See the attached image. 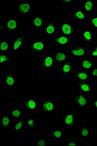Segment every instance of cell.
<instances>
[{
    "label": "cell",
    "mask_w": 97,
    "mask_h": 146,
    "mask_svg": "<svg viewBox=\"0 0 97 146\" xmlns=\"http://www.w3.org/2000/svg\"><path fill=\"white\" fill-rule=\"evenodd\" d=\"M56 62L53 55L45 54L43 58L39 60L38 70L36 72L37 74H43L45 71L53 70L55 69Z\"/></svg>",
    "instance_id": "obj_1"
},
{
    "label": "cell",
    "mask_w": 97,
    "mask_h": 146,
    "mask_svg": "<svg viewBox=\"0 0 97 146\" xmlns=\"http://www.w3.org/2000/svg\"><path fill=\"white\" fill-rule=\"evenodd\" d=\"M27 48L32 55H44L47 52V43L42 39H36L31 42Z\"/></svg>",
    "instance_id": "obj_2"
},
{
    "label": "cell",
    "mask_w": 97,
    "mask_h": 146,
    "mask_svg": "<svg viewBox=\"0 0 97 146\" xmlns=\"http://www.w3.org/2000/svg\"><path fill=\"white\" fill-rule=\"evenodd\" d=\"M90 96L82 93H76L71 96V101L80 109H85L90 104Z\"/></svg>",
    "instance_id": "obj_3"
},
{
    "label": "cell",
    "mask_w": 97,
    "mask_h": 146,
    "mask_svg": "<svg viewBox=\"0 0 97 146\" xmlns=\"http://www.w3.org/2000/svg\"><path fill=\"white\" fill-rule=\"evenodd\" d=\"M20 28V22L16 18L10 17L5 20L1 25V31L7 32H17Z\"/></svg>",
    "instance_id": "obj_4"
},
{
    "label": "cell",
    "mask_w": 97,
    "mask_h": 146,
    "mask_svg": "<svg viewBox=\"0 0 97 146\" xmlns=\"http://www.w3.org/2000/svg\"><path fill=\"white\" fill-rule=\"evenodd\" d=\"M29 36V33L27 31H24L19 35H17L12 40L11 42L10 51H17L24 46Z\"/></svg>",
    "instance_id": "obj_5"
},
{
    "label": "cell",
    "mask_w": 97,
    "mask_h": 146,
    "mask_svg": "<svg viewBox=\"0 0 97 146\" xmlns=\"http://www.w3.org/2000/svg\"><path fill=\"white\" fill-rule=\"evenodd\" d=\"M32 3L29 1L22 0L17 3L16 13L19 17L22 19L25 16L30 15L32 12Z\"/></svg>",
    "instance_id": "obj_6"
},
{
    "label": "cell",
    "mask_w": 97,
    "mask_h": 146,
    "mask_svg": "<svg viewBox=\"0 0 97 146\" xmlns=\"http://www.w3.org/2000/svg\"><path fill=\"white\" fill-rule=\"evenodd\" d=\"M55 102L51 98L45 97L42 98V101L40 104V109L42 113H55L56 110Z\"/></svg>",
    "instance_id": "obj_7"
},
{
    "label": "cell",
    "mask_w": 97,
    "mask_h": 146,
    "mask_svg": "<svg viewBox=\"0 0 97 146\" xmlns=\"http://www.w3.org/2000/svg\"><path fill=\"white\" fill-rule=\"evenodd\" d=\"M22 106L27 113H34L40 108L38 100L34 97H28L22 100Z\"/></svg>",
    "instance_id": "obj_8"
},
{
    "label": "cell",
    "mask_w": 97,
    "mask_h": 146,
    "mask_svg": "<svg viewBox=\"0 0 97 146\" xmlns=\"http://www.w3.org/2000/svg\"><path fill=\"white\" fill-rule=\"evenodd\" d=\"M89 49L84 45H76L69 49L68 53L74 58H83L89 55Z\"/></svg>",
    "instance_id": "obj_9"
},
{
    "label": "cell",
    "mask_w": 97,
    "mask_h": 146,
    "mask_svg": "<svg viewBox=\"0 0 97 146\" xmlns=\"http://www.w3.org/2000/svg\"><path fill=\"white\" fill-rule=\"evenodd\" d=\"M78 31V28L72 23L62 22L59 24V32L62 35L73 36Z\"/></svg>",
    "instance_id": "obj_10"
},
{
    "label": "cell",
    "mask_w": 97,
    "mask_h": 146,
    "mask_svg": "<svg viewBox=\"0 0 97 146\" xmlns=\"http://www.w3.org/2000/svg\"><path fill=\"white\" fill-rule=\"evenodd\" d=\"M3 83L6 88L10 90L19 84L16 76L7 71L5 70L3 75Z\"/></svg>",
    "instance_id": "obj_11"
},
{
    "label": "cell",
    "mask_w": 97,
    "mask_h": 146,
    "mask_svg": "<svg viewBox=\"0 0 97 146\" xmlns=\"http://www.w3.org/2000/svg\"><path fill=\"white\" fill-rule=\"evenodd\" d=\"M62 122L66 129H71L78 124V118L74 113H67L62 117Z\"/></svg>",
    "instance_id": "obj_12"
},
{
    "label": "cell",
    "mask_w": 97,
    "mask_h": 146,
    "mask_svg": "<svg viewBox=\"0 0 97 146\" xmlns=\"http://www.w3.org/2000/svg\"><path fill=\"white\" fill-rule=\"evenodd\" d=\"M73 85L77 86L79 91L82 94L89 96L94 94V86L89 82L77 80L73 82Z\"/></svg>",
    "instance_id": "obj_13"
},
{
    "label": "cell",
    "mask_w": 97,
    "mask_h": 146,
    "mask_svg": "<svg viewBox=\"0 0 97 146\" xmlns=\"http://www.w3.org/2000/svg\"><path fill=\"white\" fill-rule=\"evenodd\" d=\"M60 72L62 76L64 78H66L68 76L70 75L74 68V62L72 58H69L66 60L64 63L60 65Z\"/></svg>",
    "instance_id": "obj_14"
},
{
    "label": "cell",
    "mask_w": 97,
    "mask_h": 146,
    "mask_svg": "<svg viewBox=\"0 0 97 146\" xmlns=\"http://www.w3.org/2000/svg\"><path fill=\"white\" fill-rule=\"evenodd\" d=\"M88 13L82 9L76 7L74 9L71 14L70 17L75 22L82 23L84 22L87 19Z\"/></svg>",
    "instance_id": "obj_15"
},
{
    "label": "cell",
    "mask_w": 97,
    "mask_h": 146,
    "mask_svg": "<svg viewBox=\"0 0 97 146\" xmlns=\"http://www.w3.org/2000/svg\"><path fill=\"white\" fill-rule=\"evenodd\" d=\"M53 43L59 47H68L70 45V36L63 35H54L52 38Z\"/></svg>",
    "instance_id": "obj_16"
},
{
    "label": "cell",
    "mask_w": 97,
    "mask_h": 146,
    "mask_svg": "<svg viewBox=\"0 0 97 146\" xmlns=\"http://www.w3.org/2000/svg\"><path fill=\"white\" fill-rule=\"evenodd\" d=\"M0 111L1 113L9 115L13 120L21 119L24 116V110L21 109H3Z\"/></svg>",
    "instance_id": "obj_17"
},
{
    "label": "cell",
    "mask_w": 97,
    "mask_h": 146,
    "mask_svg": "<svg viewBox=\"0 0 97 146\" xmlns=\"http://www.w3.org/2000/svg\"><path fill=\"white\" fill-rule=\"evenodd\" d=\"M79 66L82 70L90 71L95 67L94 59L90 56H86L79 62Z\"/></svg>",
    "instance_id": "obj_18"
},
{
    "label": "cell",
    "mask_w": 97,
    "mask_h": 146,
    "mask_svg": "<svg viewBox=\"0 0 97 146\" xmlns=\"http://www.w3.org/2000/svg\"><path fill=\"white\" fill-rule=\"evenodd\" d=\"M57 27L54 20H50L45 24L43 29V34L45 36L54 35L56 33Z\"/></svg>",
    "instance_id": "obj_19"
},
{
    "label": "cell",
    "mask_w": 97,
    "mask_h": 146,
    "mask_svg": "<svg viewBox=\"0 0 97 146\" xmlns=\"http://www.w3.org/2000/svg\"><path fill=\"white\" fill-rule=\"evenodd\" d=\"M12 119L7 114H3L0 117V127L2 131H5L7 129L12 128Z\"/></svg>",
    "instance_id": "obj_20"
},
{
    "label": "cell",
    "mask_w": 97,
    "mask_h": 146,
    "mask_svg": "<svg viewBox=\"0 0 97 146\" xmlns=\"http://www.w3.org/2000/svg\"><path fill=\"white\" fill-rule=\"evenodd\" d=\"M90 75L89 71L84 70H76L74 73V79L78 81L88 82L90 81Z\"/></svg>",
    "instance_id": "obj_21"
},
{
    "label": "cell",
    "mask_w": 97,
    "mask_h": 146,
    "mask_svg": "<svg viewBox=\"0 0 97 146\" xmlns=\"http://www.w3.org/2000/svg\"><path fill=\"white\" fill-rule=\"evenodd\" d=\"M48 136L51 139L54 141H61L64 139V131L62 129L54 128L50 129Z\"/></svg>",
    "instance_id": "obj_22"
},
{
    "label": "cell",
    "mask_w": 97,
    "mask_h": 146,
    "mask_svg": "<svg viewBox=\"0 0 97 146\" xmlns=\"http://www.w3.org/2000/svg\"><path fill=\"white\" fill-rule=\"evenodd\" d=\"M95 35V32L91 30L89 27L85 28L81 33L82 39L88 43H93L94 42Z\"/></svg>",
    "instance_id": "obj_23"
},
{
    "label": "cell",
    "mask_w": 97,
    "mask_h": 146,
    "mask_svg": "<svg viewBox=\"0 0 97 146\" xmlns=\"http://www.w3.org/2000/svg\"><path fill=\"white\" fill-rule=\"evenodd\" d=\"M44 18L41 14H37L33 15L31 19V25L32 28L39 30L40 29L43 27Z\"/></svg>",
    "instance_id": "obj_24"
},
{
    "label": "cell",
    "mask_w": 97,
    "mask_h": 146,
    "mask_svg": "<svg viewBox=\"0 0 97 146\" xmlns=\"http://www.w3.org/2000/svg\"><path fill=\"white\" fill-rule=\"evenodd\" d=\"M68 52L67 51H55L54 53V58L56 63L61 64L67 60Z\"/></svg>",
    "instance_id": "obj_25"
},
{
    "label": "cell",
    "mask_w": 97,
    "mask_h": 146,
    "mask_svg": "<svg viewBox=\"0 0 97 146\" xmlns=\"http://www.w3.org/2000/svg\"><path fill=\"white\" fill-rule=\"evenodd\" d=\"M95 2L94 0H83L82 2V7L87 13L94 12Z\"/></svg>",
    "instance_id": "obj_26"
},
{
    "label": "cell",
    "mask_w": 97,
    "mask_h": 146,
    "mask_svg": "<svg viewBox=\"0 0 97 146\" xmlns=\"http://www.w3.org/2000/svg\"><path fill=\"white\" fill-rule=\"evenodd\" d=\"M25 128L24 120H16L15 122L12 125V133H23Z\"/></svg>",
    "instance_id": "obj_27"
},
{
    "label": "cell",
    "mask_w": 97,
    "mask_h": 146,
    "mask_svg": "<svg viewBox=\"0 0 97 146\" xmlns=\"http://www.w3.org/2000/svg\"><path fill=\"white\" fill-rule=\"evenodd\" d=\"M90 129L85 124H82L79 130L78 135L82 139H87L90 137Z\"/></svg>",
    "instance_id": "obj_28"
},
{
    "label": "cell",
    "mask_w": 97,
    "mask_h": 146,
    "mask_svg": "<svg viewBox=\"0 0 97 146\" xmlns=\"http://www.w3.org/2000/svg\"><path fill=\"white\" fill-rule=\"evenodd\" d=\"M11 43L7 38L0 39V51L1 53H7L10 51Z\"/></svg>",
    "instance_id": "obj_29"
},
{
    "label": "cell",
    "mask_w": 97,
    "mask_h": 146,
    "mask_svg": "<svg viewBox=\"0 0 97 146\" xmlns=\"http://www.w3.org/2000/svg\"><path fill=\"white\" fill-rule=\"evenodd\" d=\"M1 66H3L7 63H11L13 61L12 56L9 54L7 53H1L0 55Z\"/></svg>",
    "instance_id": "obj_30"
},
{
    "label": "cell",
    "mask_w": 97,
    "mask_h": 146,
    "mask_svg": "<svg viewBox=\"0 0 97 146\" xmlns=\"http://www.w3.org/2000/svg\"><path fill=\"white\" fill-rule=\"evenodd\" d=\"M27 129L34 130L37 128L36 120L34 117H28L27 118Z\"/></svg>",
    "instance_id": "obj_31"
},
{
    "label": "cell",
    "mask_w": 97,
    "mask_h": 146,
    "mask_svg": "<svg viewBox=\"0 0 97 146\" xmlns=\"http://www.w3.org/2000/svg\"><path fill=\"white\" fill-rule=\"evenodd\" d=\"M90 26L97 31V13L94 11L93 14L90 17Z\"/></svg>",
    "instance_id": "obj_32"
},
{
    "label": "cell",
    "mask_w": 97,
    "mask_h": 146,
    "mask_svg": "<svg viewBox=\"0 0 97 146\" xmlns=\"http://www.w3.org/2000/svg\"><path fill=\"white\" fill-rule=\"evenodd\" d=\"M47 139L44 137H39L35 141V146H47Z\"/></svg>",
    "instance_id": "obj_33"
},
{
    "label": "cell",
    "mask_w": 97,
    "mask_h": 146,
    "mask_svg": "<svg viewBox=\"0 0 97 146\" xmlns=\"http://www.w3.org/2000/svg\"><path fill=\"white\" fill-rule=\"evenodd\" d=\"M89 55L93 58H97V43H96L92 50L89 52Z\"/></svg>",
    "instance_id": "obj_34"
},
{
    "label": "cell",
    "mask_w": 97,
    "mask_h": 146,
    "mask_svg": "<svg viewBox=\"0 0 97 146\" xmlns=\"http://www.w3.org/2000/svg\"><path fill=\"white\" fill-rule=\"evenodd\" d=\"M65 146H79V143L77 140H68L66 141Z\"/></svg>",
    "instance_id": "obj_35"
},
{
    "label": "cell",
    "mask_w": 97,
    "mask_h": 146,
    "mask_svg": "<svg viewBox=\"0 0 97 146\" xmlns=\"http://www.w3.org/2000/svg\"><path fill=\"white\" fill-rule=\"evenodd\" d=\"M91 78H97V66H95L89 71Z\"/></svg>",
    "instance_id": "obj_36"
},
{
    "label": "cell",
    "mask_w": 97,
    "mask_h": 146,
    "mask_svg": "<svg viewBox=\"0 0 97 146\" xmlns=\"http://www.w3.org/2000/svg\"><path fill=\"white\" fill-rule=\"evenodd\" d=\"M92 107L95 111H97V97L92 100Z\"/></svg>",
    "instance_id": "obj_37"
},
{
    "label": "cell",
    "mask_w": 97,
    "mask_h": 146,
    "mask_svg": "<svg viewBox=\"0 0 97 146\" xmlns=\"http://www.w3.org/2000/svg\"><path fill=\"white\" fill-rule=\"evenodd\" d=\"M75 1L74 0H64L62 1V3H67V4H72L74 3Z\"/></svg>",
    "instance_id": "obj_38"
},
{
    "label": "cell",
    "mask_w": 97,
    "mask_h": 146,
    "mask_svg": "<svg viewBox=\"0 0 97 146\" xmlns=\"http://www.w3.org/2000/svg\"><path fill=\"white\" fill-rule=\"evenodd\" d=\"M83 144L86 145V146H93L94 145V144H86V141H85V140H84Z\"/></svg>",
    "instance_id": "obj_39"
}]
</instances>
